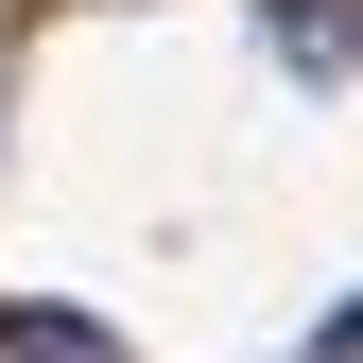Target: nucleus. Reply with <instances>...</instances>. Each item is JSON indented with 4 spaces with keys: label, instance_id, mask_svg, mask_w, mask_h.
<instances>
[{
    "label": "nucleus",
    "instance_id": "2",
    "mask_svg": "<svg viewBox=\"0 0 363 363\" xmlns=\"http://www.w3.org/2000/svg\"><path fill=\"white\" fill-rule=\"evenodd\" d=\"M346 35H363L346 0H277V52H294V69H346Z\"/></svg>",
    "mask_w": 363,
    "mask_h": 363
},
{
    "label": "nucleus",
    "instance_id": "1",
    "mask_svg": "<svg viewBox=\"0 0 363 363\" xmlns=\"http://www.w3.org/2000/svg\"><path fill=\"white\" fill-rule=\"evenodd\" d=\"M0 363H121V346L86 329V311H35V294H18V311H0Z\"/></svg>",
    "mask_w": 363,
    "mask_h": 363
}]
</instances>
